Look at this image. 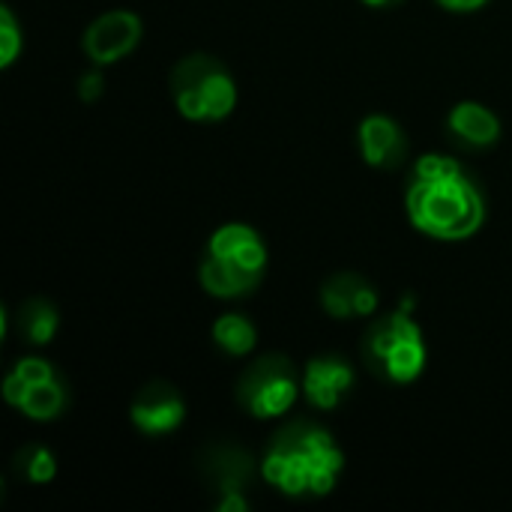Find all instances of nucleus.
I'll return each instance as SVG.
<instances>
[{
    "label": "nucleus",
    "mask_w": 512,
    "mask_h": 512,
    "mask_svg": "<svg viewBox=\"0 0 512 512\" xmlns=\"http://www.w3.org/2000/svg\"><path fill=\"white\" fill-rule=\"evenodd\" d=\"M21 48H24L21 24H18L15 12L3 3L0 6V69H9L18 60Z\"/></svg>",
    "instance_id": "nucleus-18"
},
{
    "label": "nucleus",
    "mask_w": 512,
    "mask_h": 512,
    "mask_svg": "<svg viewBox=\"0 0 512 512\" xmlns=\"http://www.w3.org/2000/svg\"><path fill=\"white\" fill-rule=\"evenodd\" d=\"M201 477L213 492V507L219 512H246L252 483L258 474L255 459L237 444H210L201 453Z\"/></svg>",
    "instance_id": "nucleus-8"
},
{
    "label": "nucleus",
    "mask_w": 512,
    "mask_h": 512,
    "mask_svg": "<svg viewBox=\"0 0 512 512\" xmlns=\"http://www.w3.org/2000/svg\"><path fill=\"white\" fill-rule=\"evenodd\" d=\"M444 12H453V15H471V12H480L486 9L492 0H435Z\"/></svg>",
    "instance_id": "nucleus-20"
},
{
    "label": "nucleus",
    "mask_w": 512,
    "mask_h": 512,
    "mask_svg": "<svg viewBox=\"0 0 512 512\" xmlns=\"http://www.w3.org/2000/svg\"><path fill=\"white\" fill-rule=\"evenodd\" d=\"M12 468L30 486H45L57 477V456L42 444H27L15 453Z\"/></svg>",
    "instance_id": "nucleus-17"
},
{
    "label": "nucleus",
    "mask_w": 512,
    "mask_h": 512,
    "mask_svg": "<svg viewBox=\"0 0 512 512\" xmlns=\"http://www.w3.org/2000/svg\"><path fill=\"white\" fill-rule=\"evenodd\" d=\"M345 471V453L333 432L312 420L282 426L261 459V477L270 489L294 501H318L336 492Z\"/></svg>",
    "instance_id": "nucleus-2"
},
{
    "label": "nucleus",
    "mask_w": 512,
    "mask_h": 512,
    "mask_svg": "<svg viewBox=\"0 0 512 512\" xmlns=\"http://www.w3.org/2000/svg\"><path fill=\"white\" fill-rule=\"evenodd\" d=\"M9 324L27 348H45L60 330V312L48 297H27L15 306Z\"/></svg>",
    "instance_id": "nucleus-15"
},
{
    "label": "nucleus",
    "mask_w": 512,
    "mask_h": 512,
    "mask_svg": "<svg viewBox=\"0 0 512 512\" xmlns=\"http://www.w3.org/2000/svg\"><path fill=\"white\" fill-rule=\"evenodd\" d=\"M360 3H366L369 9H396V6H402L405 0H360Z\"/></svg>",
    "instance_id": "nucleus-21"
},
{
    "label": "nucleus",
    "mask_w": 512,
    "mask_h": 512,
    "mask_svg": "<svg viewBox=\"0 0 512 512\" xmlns=\"http://www.w3.org/2000/svg\"><path fill=\"white\" fill-rule=\"evenodd\" d=\"M3 399L9 408L33 423H54L69 408V387L45 357H21L3 378Z\"/></svg>",
    "instance_id": "nucleus-7"
},
{
    "label": "nucleus",
    "mask_w": 512,
    "mask_h": 512,
    "mask_svg": "<svg viewBox=\"0 0 512 512\" xmlns=\"http://www.w3.org/2000/svg\"><path fill=\"white\" fill-rule=\"evenodd\" d=\"M405 213L420 234L459 243L486 225V195L456 156L426 153L411 165Z\"/></svg>",
    "instance_id": "nucleus-1"
},
{
    "label": "nucleus",
    "mask_w": 512,
    "mask_h": 512,
    "mask_svg": "<svg viewBox=\"0 0 512 512\" xmlns=\"http://www.w3.org/2000/svg\"><path fill=\"white\" fill-rule=\"evenodd\" d=\"M357 387V369L342 354H318L303 366V399L315 411L342 408Z\"/></svg>",
    "instance_id": "nucleus-11"
},
{
    "label": "nucleus",
    "mask_w": 512,
    "mask_h": 512,
    "mask_svg": "<svg viewBox=\"0 0 512 512\" xmlns=\"http://www.w3.org/2000/svg\"><path fill=\"white\" fill-rule=\"evenodd\" d=\"M267 243L246 222H225L207 240L198 282L216 300H240L252 294L267 273Z\"/></svg>",
    "instance_id": "nucleus-3"
},
{
    "label": "nucleus",
    "mask_w": 512,
    "mask_h": 512,
    "mask_svg": "<svg viewBox=\"0 0 512 512\" xmlns=\"http://www.w3.org/2000/svg\"><path fill=\"white\" fill-rule=\"evenodd\" d=\"M213 345L228 357H249L258 348V327L243 312H225L213 321Z\"/></svg>",
    "instance_id": "nucleus-16"
},
{
    "label": "nucleus",
    "mask_w": 512,
    "mask_h": 512,
    "mask_svg": "<svg viewBox=\"0 0 512 512\" xmlns=\"http://www.w3.org/2000/svg\"><path fill=\"white\" fill-rule=\"evenodd\" d=\"M321 309L336 318V321H366L375 318L381 309V294L378 288L354 270H339L330 273L318 291Z\"/></svg>",
    "instance_id": "nucleus-13"
},
{
    "label": "nucleus",
    "mask_w": 512,
    "mask_h": 512,
    "mask_svg": "<svg viewBox=\"0 0 512 512\" xmlns=\"http://www.w3.org/2000/svg\"><path fill=\"white\" fill-rule=\"evenodd\" d=\"M102 90H105L102 66H96V69H90V72L81 75V81H78V96H81V102H96V99L102 96Z\"/></svg>",
    "instance_id": "nucleus-19"
},
{
    "label": "nucleus",
    "mask_w": 512,
    "mask_h": 512,
    "mask_svg": "<svg viewBox=\"0 0 512 512\" xmlns=\"http://www.w3.org/2000/svg\"><path fill=\"white\" fill-rule=\"evenodd\" d=\"M501 135H504L501 117L477 99H462L447 114V138L465 153L492 150L501 141Z\"/></svg>",
    "instance_id": "nucleus-14"
},
{
    "label": "nucleus",
    "mask_w": 512,
    "mask_h": 512,
    "mask_svg": "<svg viewBox=\"0 0 512 512\" xmlns=\"http://www.w3.org/2000/svg\"><path fill=\"white\" fill-rule=\"evenodd\" d=\"M363 363L390 384H414L429 363L426 333L408 309L375 315L360 342Z\"/></svg>",
    "instance_id": "nucleus-4"
},
{
    "label": "nucleus",
    "mask_w": 512,
    "mask_h": 512,
    "mask_svg": "<svg viewBox=\"0 0 512 512\" xmlns=\"http://www.w3.org/2000/svg\"><path fill=\"white\" fill-rule=\"evenodd\" d=\"M141 36H144V21L138 12L108 9L87 24L81 36V48L93 66H114L141 45Z\"/></svg>",
    "instance_id": "nucleus-9"
},
{
    "label": "nucleus",
    "mask_w": 512,
    "mask_h": 512,
    "mask_svg": "<svg viewBox=\"0 0 512 512\" xmlns=\"http://www.w3.org/2000/svg\"><path fill=\"white\" fill-rule=\"evenodd\" d=\"M360 159L375 171H399L411 156L405 126L390 114H366L357 126Z\"/></svg>",
    "instance_id": "nucleus-12"
},
{
    "label": "nucleus",
    "mask_w": 512,
    "mask_h": 512,
    "mask_svg": "<svg viewBox=\"0 0 512 512\" xmlns=\"http://www.w3.org/2000/svg\"><path fill=\"white\" fill-rule=\"evenodd\" d=\"M234 393L252 420H279L303 396V372L285 354H264L240 372Z\"/></svg>",
    "instance_id": "nucleus-6"
},
{
    "label": "nucleus",
    "mask_w": 512,
    "mask_h": 512,
    "mask_svg": "<svg viewBox=\"0 0 512 512\" xmlns=\"http://www.w3.org/2000/svg\"><path fill=\"white\" fill-rule=\"evenodd\" d=\"M129 420H132L135 432L144 438L174 435L186 423V399L174 384L150 381L135 393V399L129 405Z\"/></svg>",
    "instance_id": "nucleus-10"
},
{
    "label": "nucleus",
    "mask_w": 512,
    "mask_h": 512,
    "mask_svg": "<svg viewBox=\"0 0 512 512\" xmlns=\"http://www.w3.org/2000/svg\"><path fill=\"white\" fill-rule=\"evenodd\" d=\"M177 111L192 123H222L237 108V81L231 69L204 51L186 54L168 75Z\"/></svg>",
    "instance_id": "nucleus-5"
}]
</instances>
